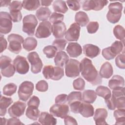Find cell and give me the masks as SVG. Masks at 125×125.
I'll use <instances>...</instances> for the list:
<instances>
[{
	"label": "cell",
	"instance_id": "13",
	"mask_svg": "<svg viewBox=\"0 0 125 125\" xmlns=\"http://www.w3.org/2000/svg\"><path fill=\"white\" fill-rule=\"evenodd\" d=\"M81 27L77 23H73L65 34V39L69 42L77 41L80 37Z\"/></svg>",
	"mask_w": 125,
	"mask_h": 125
},
{
	"label": "cell",
	"instance_id": "40",
	"mask_svg": "<svg viewBox=\"0 0 125 125\" xmlns=\"http://www.w3.org/2000/svg\"><path fill=\"white\" fill-rule=\"evenodd\" d=\"M67 43L66 40L63 38L55 39L52 42V45L59 51H62L64 49L65 45Z\"/></svg>",
	"mask_w": 125,
	"mask_h": 125
},
{
	"label": "cell",
	"instance_id": "23",
	"mask_svg": "<svg viewBox=\"0 0 125 125\" xmlns=\"http://www.w3.org/2000/svg\"><path fill=\"white\" fill-rule=\"evenodd\" d=\"M51 12L47 7H41L36 12V16L40 21H46L50 17Z\"/></svg>",
	"mask_w": 125,
	"mask_h": 125
},
{
	"label": "cell",
	"instance_id": "32",
	"mask_svg": "<svg viewBox=\"0 0 125 125\" xmlns=\"http://www.w3.org/2000/svg\"><path fill=\"white\" fill-rule=\"evenodd\" d=\"M114 116L116 120L115 124L123 125L125 121V108H118L114 112Z\"/></svg>",
	"mask_w": 125,
	"mask_h": 125
},
{
	"label": "cell",
	"instance_id": "50",
	"mask_svg": "<svg viewBox=\"0 0 125 125\" xmlns=\"http://www.w3.org/2000/svg\"><path fill=\"white\" fill-rule=\"evenodd\" d=\"M82 103H82L81 101H77L71 103L70 104H69L70 107L71 111L75 114L80 113Z\"/></svg>",
	"mask_w": 125,
	"mask_h": 125
},
{
	"label": "cell",
	"instance_id": "36",
	"mask_svg": "<svg viewBox=\"0 0 125 125\" xmlns=\"http://www.w3.org/2000/svg\"><path fill=\"white\" fill-rule=\"evenodd\" d=\"M82 101V93L80 91L71 92L67 96V102L68 104H70L71 103L74 102Z\"/></svg>",
	"mask_w": 125,
	"mask_h": 125
},
{
	"label": "cell",
	"instance_id": "42",
	"mask_svg": "<svg viewBox=\"0 0 125 125\" xmlns=\"http://www.w3.org/2000/svg\"><path fill=\"white\" fill-rule=\"evenodd\" d=\"M73 86L75 90H83L85 87V82L82 78H78L73 81Z\"/></svg>",
	"mask_w": 125,
	"mask_h": 125
},
{
	"label": "cell",
	"instance_id": "37",
	"mask_svg": "<svg viewBox=\"0 0 125 125\" xmlns=\"http://www.w3.org/2000/svg\"><path fill=\"white\" fill-rule=\"evenodd\" d=\"M57 49L53 45H48L44 47L43 52L48 58H52L56 55Z\"/></svg>",
	"mask_w": 125,
	"mask_h": 125
},
{
	"label": "cell",
	"instance_id": "10",
	"mask_svg": "<svg viewBox=\"0 0 125 125\" xmlns=\"http://www.w3.org/2000/svg\"><path fill=\"white\" fill-rule=\"evenodd\" d=\"M52 33V25L47 21L40 23L37 28L35 36L39 39L46 38L49 37Z\"/></svg>",
	"mask_w": 125,
	"mask_h": 125
},
{
	"label": "cell",
	"instance_id": "11",
	"mask_svg": "<svg viewBox=\"0 0 125 125\" xmlns=\"http://www.w3.org/2000/svg\"><path fill=\"white\" fill-rule=\"evenodd\" d=\"M26 106L25 103L18 101L8 108V113L11 117H20L24 114Z\"/></svg>",
	"mask_w": 125,
	"mask_h": 125
},
{
	"label": "cell",
	"instance_id": "17",
	"mask_svg": "<svg viewBox=\"0 0 125 125\" xmlns=\"http://www.w3.org/2000/svg\"><path fill=\"white\" fill-rule=\"evenodd\" d=\"M83 52L84 55L92 59L100 54L101 49L98 46L95 45L86 44L83 46Z\"/></svg>",
	"mask_w": 125,
	"mask_h": 125
},
{
	"label": "cell",
	"instance_id": "43",
	"mask_svg": "<svg viewBox=\"0 0 125 125\" xmlns=\"http://www.w3.org/2000/svg\"><path fill=\"white\" fill-rule=\"evenodd\" d=\"M83 9L84 11L93 10L95 11L96 4L95 0H87L84 1L83 4Z\"/></svg>",
	"mask_w": 125,
	"mask_h": 125
},
{
	"label": "cell",
	"instance_id": "27",
	"mask_svg": "<svg viewBox=\"0 0 125 125\" xmlns=\"http://www.w3.org/2000/svg\"><path fill=\"white\" fill-rule=\"evenodd\" d=\"M37 44V41L35 38L28 37L24 40L22 43V46L27 51H30L34 50L36 48Z\"/></svg>",
	"mask_w": 125,
	"mask_h": 125
},
{
	"label": "cell",
	"instance_id": "29",
	"mask_svg": "<svg viewBox=\"0 0 125 125\" xmlns=\"http://www.w3.org/2000/svg\"><path fill=\"white\" fill-rule=\"evenodd\" d=\"M22 7L28 11L36 10L40 6V1L38 0H26L22 2Z\"/></svg>",
	"mask_w": 125,
	"mask_h": 125
},
{
	"label": "cell",
	"instance_id": "18",
	"mask_svg": "<svg viewBox=\"0 0 125 125\" xmlns=\"http://www.w3.org/2000/svg\"><path fill=\"white\" fill-rule=\"evenodd\" d=\"M39 122L42 125H54L57 124V119L53 115L47 112H42L40 113Z\"/></svg>",
	"mask_w": 125,
	"mask_h": 125
},
{
	"label": "cell",
	"instance_id": "39",
	"mask_svg": "<svg viewBox=\"0 0 125 125\" xmlns=\"http://www.w3.org/2000/svg\"><path fill=\"white\" fill-rule=\"evenodd\" d=\"M1 73L2 75L4 77L9 78L14 75L15 72V68L13 64H10L9 66L6 67V68L0 69Z\"/></svg>",
	"mask_w": 125,
	"mask_h": 125
},
{
	"label": "cell",
	"instance_id": "54",
	"mask_svg": "<svg viewBox=\"0 0 125 125\" xmlns=\"http://www.w3.org/2000/svg\"><path fill=\"white\" fill-rule=\"evenodd\" d=\"M66 3L70 9L73 11H77L80 9V4L79 3V1L69 0H67Z\"/></svg>",
	"mask_w": 125,
	"mask_h": 125
},
{
	"label": "cell",
	"instance_id": "25",
	"mask_svg": "<svg viewBox=\"0 0 125 125\" xmlns=\"http://www.w3.org/2000/svg\"><path fill=\"white\" fill-rule=\"evenodd\" d=\"M13 103L11 98H7L1 95L0 100V115L4 116L7 112V108Z\"/></svg>",
	"mask_w": 125,
	"mask_h": 125
},
{
	"label": "cell",
	"instance_id": "3",
	"mask_svg": "<svg viewBox=\"0 0 125 125\" xmlns=\"http://www.w3.org/2000/svg\"><path fill=\"white\" fill-rule=\"evenodd\" d=\"M38 23V21L35 15L30 14L25 16L22 20V31L29 36H33Z\"/></svg>",
	"mask_w": 125,
	"mask_h": 125
},
{
	"label": "cell",
	"instance_id": "62",
	"mask_svg": "<svg viewBox=\"0 0 125 125\" xmlns=\"http://www.w3.org/2000/svg\"><path fill=\"white\" fill-rule=\"evenodd\" d=\"M53 2V0H41L40 3L42 6H48L50 5L51 3Z\"/></svg>",
	"mask_w": 125,
	"mask_h": 125
},
{
	"label": "cell",
	"instance_id": "38",
	"mask_svg": "<svg viewBox=\"0 0 125 125\" xmlns=\"http://www.w3.org/2000/svg\"><path fill=\"white\" fill-rule=\"evenodd\" d=\"M54 71V67L51 65H45L43 68L42 74L44 78L47 79H50L52 78Z\"/></svg>",
	"mask_w": 125,
	"mask_h": 125
},
{
	"label": "cell",
	"instance_id": "31",
	"mask_svg": "<svg viewBox=\"0 0 125 125\" xmlns=\"http://www.w3.org/2000/svg\"><path fill=\"white\" fill-rule=\"evenodd\" d=\"M96 94L103 97L104 100L109 98L111 95V91L109 88L103 85L98 86L96 89Z\"/></svg>",
	"mask_w": 125,
	"mask_h": 125
},
{
	"label": "cell",
	"instance_id": "21",
	"mask_svg": "<svg viewBox=\"0 0 125 125\" xmlns=\"http://www.w3.org/2000/svg\"><path fill=\"white\" fill-rule=\"evenodd\" d=\"M125 80L123 77L120 75H114L108 82V86L111 89L117 87H124Z\"/></svg>",
	"mask_w": 125,
	"mask_h": 125
},
{
	"label": "cell",
	"instance_id": "45",
	"mask_svg": "<svg viewBox=\"0 0 125 125\" xmlns=\"http://www.w3.org/2000/svg\"><path fill=\"white\" fill-rule=\"evenodd\" d=\"M63 19L64 15L63 14L57 12H54L52 13L51 15L49 17V20L53 24L60 21H62Z\"/></svg>",
	"mask_w": 125,
	"mask_h": 125
},
{
	"label": "cell",
	"instance_id": "41",
	"mask_svg": "<svg viewBox=\"0 0 125 125\" xmlns=\"http://www.w3.org/2000/svg\"><path fill=\"white\" fill-rule=\"evenodd\" d=\"M115 63L116 66L121 69L125 68V55L124 50L122 54H119L115 59Z\"/></svg>",
	"mask_w": 125,
	"mask_h": 125
},
{
	"label": "cell",
	"instance_id": "1",
	"mask_svg": "<svg viewBox=\"0 0 125 125\" xmlns=\"http://www.w3.org/2000/svg\"><path fill=\"white\" fill-rule=\"evenodd\" d=\"M80 72L83 78L92 85L102 83V78L90 59L84 58L81 61Z\"/></svg>",
	"mask_w": 125,
	"mask_h": 125
},
{
	"label": "cell",
	"instance_id": "33",
	"mask_svg": "<svg viewBox=\"0 0 125 125\" xmlns=\"http://www.w3.org/2000/svg\"><path fill=\"white\" fill-rule=\"evenodd\" d=\"M113 32L115 37L124 43L125 36V30L124 28L120 25H117L114 27Z\"/></svg>",
	"mask_w": 125,
	"mask_h": 125
},
{
	"label": "cell",
	"instance_id": "26",
	"mask_svg": "<svg viewBox=\"0 0 125 125\" xmlns=\"http://www.w3.org/2000/svg\"><path fill=\"white\" fill-rule=\"evenodd\" d=\"M96 98L97 94L93 90H85L83 93L82 101L83 102L92 104L95 101Z\"/></svg>",
	"mask_w": 125,
	"mask_h": 125
},
{
	"label": "cell",
	"instance_id": "60",
	"mask_svg": "<svg viewBox=\"0 0 125 125\" xmlns=\"http://www.w3.org/2000/svg\"><path fill=\"white\" fill-rule=\"evenodd\" d=\"M6 125H24L23 123H21L20 119L15 118L12 117L7 120Z\"/></svg>",
	"mask_w": 125,
	"mask_h": 125
},
{
	"label": "cell",
	"instance_id": "46",
	"mask_svg": "<svg viewBox=\"0 0 125 125\" xmlns=\"http://www.w3.org/2000/svg\"><path fill=\"white\" fill-rule=\"evenodd\" d=\"M99 27V23L97 21H90L86 26L87 31L89 34H94L97 31Z\"/></svg>",
	"mask_w": 125,
	"mask_h": 125
},
{
	"label": "cell",
	"instance_id": "56",
	"mask_svg": "<svg viewBox=\"0 0 125 125\" xmlns=\"http://www.w3.org/2000/svg\"><path fill=\"white\" fill-rule=\"evenodd\" d=\"M112 95L115 97H120L125 96V88L124 87H117L112 89Z\"/></svg>",
	"mask_w": 125,
	"mask_h": 125
},
{
	"label": "cell",
	"instance_id": "51",
	"mask_svg": "<svg viewBox=\"0 0 125 125\" xmlns=\"http://www.w3.org/2000/svg\"><path fill=\"white\" fill-rule=\"evenodd\" d=\"M10 15L12 18V21L14 22H19L22 19V14L21 12V11H10Z\"/></svg>",
	"mask_w": 125,
	"mask_h": 125
},
{
	"label": "cell",
	"instance_id": "15",
	"mask_svg": "<svg viewBox=\"0 0 125 125\" xmlns=\"http://www.w3.org/2000/svg\"><path fill=\"white\" fill-rule=\"evenodd\" d=\"M107 117V111L105 108H97L94 113L93 119L95 122V124L107 125L105 122V119Z\"/></svg>",
	"mask_w": 125,
	"mask_h": 125
},
{
	"label": "cell",
	"instance_id": "9",
	"mask_svg": "<svg viewBox=\"0 0 125 125\" xmlns=\"http://www.w3.org/2000/svg\"><path fill=\"white\" fill-rule=\"evenodd\" d=\"M14 65L16 71L20 74H26L29 69V65L26 59L21 56H17L13 60Z\"/></svg>",
	"mask_w": 125,
	"mask_h": 125
},
{
	"label": "cell",
	"instance_id": "5",
	"mask_svg": "<svg viewBox=\"0 0 125 125\" xmlns=\"http://www.w3.org/2000/svg\"><path fill=\"white\" fill-rule=\"evenodd\" d=\"M34 86L33 83L30 81H24L19 86L18 91L20 100L26 102L33 94Z\"/></svg>",
	"mask_w": 125,
	"mask_h": 125
},
{
	"label": "cell",
	"instance_id": "20",
	"mask_svg": "<svg viewBox=\"0 0 125 125\" xmlns=\"http://www.w3.org/2000/svg\"><path fill=\"white\" fill-rule=\"evenodd\" d=\"M113 73L112 65L108 62L104 63L100 70V75L102 78L108 79L111 77Z\"/></svg>",
	"mask_w": 125,
	"mask_h": 125
},
{
	"label": "cell",
	"instance_id": "4",
	"mask_svg": "<svg viewBox=\"0 0 125 125\" xmlns=\"http://www.w3.org/2000/svg\"><path fill=\"white\" fill-rule=\"evenodd\" d=\"M9 42L8 49V50L15 54H19L21 50V44L23 43V38L17 34H11L7 37Z\"/></svg>",
	"mask_w": 125,
	"mask_h": 125
},
{
	"label": "cell",
	"instance_id": "34",
	"mask_svg": "<svg viewBox=\"0 0 125 125\" xmlns=\"http://www.w3.org/2000/svg\"><path fill=\"white\" fill-rule=\"evenodd\" d=\"M17 86L14 83H9L6 84L3 88V94L7 96H11L16 93Z\"/></svg>",
	"mask_w": 125,
	"mask_h": 125
},
{
	"label": "cell",
	"instance_id": "64",
	"mask_svg": "<svg viewBox=\"0 0 125 125\" xmlns=\"http://www.w3.org/2000/svg\"><path fill=\"white\" fill-rule=\"evenodd\" d=\"M7 122V120L4 118H1V123L2 125H6L7 124L6 122Z\"/></svg>",
	"mask_w": 125,
	"mask_h": 125
},
{
	"label": "cell",
	"instance_id": "14",
	"mask_svg": "<svg viewBox=\"0 0 125 125\" xmlns=\"http://www.w3.org/2000/svg\"><path fill=\"white\" fill-rule=\"evenodd\" d=\"M66 32V27L63 21L53 23L52 25V33L54 37L61 39L63 37Z\"/></svg>",
	"mask_w": 125,
	"mask_h": 125
},
{
	"label": "cell",
	"instance_id": "52",
	"mask_svg": "<svg viewBox=\"0 0 125 125\" xmlns=\"http://www.w3.org/2000/svg\"><path fill=\"white\" fill-rule=\"evenodd\" d=\"M22 7V4L21 1H12L9 5V11H21Z\"/></svg>",
	"mask_w": 125,
	"mask_h": 125
},
{
	"label": "cell",
	"instance_id": "53",
	"mask_svg": "<svg viewBox=\"0 0 125 125\" xmlns=\"http://www.w3.org/2000/svg\"><path fill=\"white\" fill-rule=\"evenodd\" d=\"M104 100L105 103H106L107 106L109 109L111 110H114L116 109L115 100L114 97L112 96V95H111L109 98Z\"/></svg>",
	"mask_w": 125,
	"mask_h": 125
},
{
	"label": "cell",
	"instance_id": "44",
	"mask_svg": "<svg viewBox=\"0 0 125 125\" xmlns=\"http://www.w3.org/2000/svg\"><path fill=\"white\" fill-rule=\"evenodd\" d=\"M64 76V71L63 68L59 66L54 67V71L52 80L58 81L60 80Z\"/></svg>",
	"mask_w": 125,
	"mask_h": 125
},
{
	"label": "cell",
	"instance_id": "63",
	"mask_svg": "<svg viewBox=\"0 0 125 125\" xmlns=\"http://www.w3.org/2000/svg\"><path fill=\"white\" fill-rule=\"evenodd\" d=\"M12 1L10 0H0V6H7L9 5Z\"/></svg>",
	"mask_w": 125,
	"mask_h": 125
},
{
	"label": "cell",
	"instance_id": "59",
	"mask_svg": "<svg viewBox=\"0 0 125 125\" xmlns=\"http://www.w3.org/2000/svg\"><path fill=\"white\" fill-rule=\"evenodd\" d=\"M64 122L65 125H76L78 124L75 119L70 116L67 115L64 118Z\"/></svg>",
	"mask_w": 125,
	"mask_h": 125
},
{
	"label": "cell",
	"instance_id": "7",
	"mask_svg": "<svg viewBox=\"0 0 125 125\" xmlns=\"http://www.w3.org/2000/svg\"><path fill=\"white\" fill-rule=\"evenodd\" d=\"M12 18L8 13L1 11L0 13V32L6 34L10 32L12 28Z\"/></svg>",
	"mask_w": 125,
	"mask_h": 125
},
{
	"label": "cell",
	"instance_id": "24",
	"mask_svg": "<svg viewBox=\"0 0 125 125\" xmlns=\"http://www.w3.org/2000/svg\"><path fill=\"white\" fill-rule=\"evenodd\" d=\"M76 22L80 26H85L89 22V18L86 13L83 11H79L76 13L75 16Z\"/></svg>",
	"mask_w": 125,
	"mask_h": 125
},
{
	"label": "cell",
	"instance_id": "55",
	"mask_svg": "<svg viewBox=\"0 0 125 125\" xmlns=\"http://www.w3.org/2000/svg\"><path fill=\"white\" fill-rule=\"evenodd\" d=\"M40 101L39 98L36 96H33L27 103L28 106L35 107L38 108L40 105Z\"/></svg>",
	"mask_w": 125,
	"mask_h": 125
},
{
	"label": "cell",
	"instance_id": "12",
	"mask_svg": "<svg viewBox=\"0 0 125 125\" xmlns=\"http://www.w3.org/2000/svg\"><path fill=\"white\" fill-rule=\"evenodd\" d=\"M49 111L53 116L61 119H64L69 112V107L65 104H56L50 108Z\"/></svg>",
	"mask_w": 125,
	"mask_h": 125
},
{
	"label": "cell",
	"instance_id": "57",
	"mask_svg": "<svg viewBox=\"0 0 125 125\" xmlns=\"http://www.w3.org/2000/svg\"><path fill=\"white\" fill-rule=\"evenodd\" d=\"M114 98L115 100L116 108H117L118 109V108H125V96L118 97V98L114 97Z\"/></svg>",
	"mask_w": 125,
	"mask_h": 125
},
{
	"label": "cell",
	"instance_id": "48",
	"mask_svg": "<svg viewBox=\"0 0 125 125\" xmlns=\"http://www.w3.org/2000/svg\"><path fill=\"white\" fill-rule=\"evenodd\" d=\"M11 58L6 56H1L0 58V69H4L11 64Z\"/></svg>",
	"mask_w": 125,
	"mask_h": 125
},
{
	"label": "cell",
	"instance_id": "19",
	"mask_svg": "<svg viewBox=\"0 0 125 125\" xmlns=\"http://www.w3.org/2000/svg\"><path fill=\"white\" fill-rule=\"evenodd\" d=\"M69 60V57L65 52L63 51L58 52L55 55L54 61L56 66L62 67L67 63Z\"/></svg>",
	"mask_w": 125,
	"mask_h": 125
},
{
	"label": "cell",
	"instance_id": "2",
	"mask_svg": "<svg viewBox=\"0 0 125 125\" xmlns=\"http://www.w3.org/2000/svg\"><path fill=\"white\" fill-rule=\"evenodd\" d=\"M123 5L119 2L110 3L108 6V11L106 14V18L108 21L112 23H116L120 20L122 16Z\"/></svg>",
	"mask_w": 125,
	"mask_h": 125
},
{
	"label": "cell",
	"instance_id": "6",
	"mask_svg": "<svg viewBox=\"0 0 125 125\" xmlns=\"http://www.w3.org/2000/svg\"><path fill=\"white\" fill-rule=\"evenodd\" d=\"M65 73L67 77L75 78L80 75V62L75 59H70L65 65Z\"/></svg>",
	"mask_w": 125,
	"mask_h": 125
},
{
	"label": "cell",
	"instance_id": "30",
	"mask_svg": "<svg viewBox=\"0 0 125 125\" xmlns=\"http://www.w3.org/2000/svg\"><path fill=\"white\" fill-rule=\"evenodd\" d=\"M26 117L33 121H37L40 115V111L38 108L35 107L28 106L26 110Z\"/></svg>",
	"mask_w": 125,
	"mask_h": 125
},
{
	"label": "cell",
	"instance_id": "61",
	"mask_svg": "<svg viewBox=\"0 0 125 125\" xmlns=\"http://www.w3.org/2000/svg\"><path fill=\"white\" fill-rule=\"evenodd\" d=\"M0 52L2 53L4 50H5L7 47V42L6 39L4 38L3 35H0Z\"/></svg>",
	"mask_w": 125,
	"mask_h": 125
},
{
	"label": "cell",
	"instance_id": "16",
	"mask_svg": "<svg viewBox=\"0 0 125 125\" xmlns=\"http://www.w3.org/2000/svg\"><path fill=\"white\" fill-rule=\"evenodd\" d=\"M66 50L71 58H77L82 53V46L77 42L68 43Z\"/></svg>",
	"mask_w": 125,
	"mask_h": 125
},
{
	"label": "cell",
	"instance_id": "8",
	"mask_svg": "<svg viewBox=\"0 0 125 125\" xmlns=\"http://www.w3.org/2000/svg\"><path fill=\"white\" fill-rule=\"evenodd\" d=\"M27 59L31 64V71L34 74L41 72L43 64L38 54L36 52H31L27 55Z\"/></svg>",
	"mask_w": 125,
	"mask_h": 125
},
{
	"label": "cell",
	"instance_id": "28",
	"mask_svg": "<svg viewBox=\"0 0 125 125\" xmlns=\"http://www.w3.org/2000/svg\"><path fill=\"white\" fill-rule=\"evenodd\" d=\"M53 10L55 12L61 13H65L68 11V7L65 1L58 0L53 1L52 4Z\"/></svg>",
	"mask_w": 125,
	"mask_h": 125
},
{
	"label": "cell",
	"instance_id": "47",
	"mask_svg": "<svg viewBox=\"0 0 125 125\" xmlns=\"http://www.w3.org/2000/svg\"><path fill=\"white\" fill-rule=\"evenodd\" d=\"M102 54L103 56L107 60H112L116 57V56L111 51L110 47H108L103 49L102 52Z\"/></svg>",
	"mask_w": 125,
	"mask_h": 125
},
{
	"label": "cell",
	"instance_id": "22",
	"mask_svg": "<svg viewBox=\"0 0 125 125\" xmlns=\"http://www.w3.org/2000/svg\"><path fill=\"white\" fill-rule=\"evenodd\" d=\"M80 113L84 117H91L93 116L94 113V107L90 104L83 102L82 103Z\"/></svg>",
	"mask_w": 125,
	"mask_h": 125
},
{
	"label": "cell",
	"instance_id": "58",
	"mask_svg": "<svg viewBox=\"0 0 125 125\" xmlns=\"http://www.w3.org/2000/svg\"><path fill=\"white\" fill-rule=\"evenodd\" d=\"M67 102V95L62 94L58 95L55 98V103L59 104H65Z\"/></svg>",
	"mask_w": 125,
	"mask_h": 125
},
{
	"label": "cell",
	"instance_id": "35",
	"mask_svg": "<svg viewBox=\"0 0 125 125\" xmlns=\"http://www.w3.org/2000/svg\"><path fill=\"white\" fill-rule=\"evenodd\" d=\"M110 48L113 54L116 56L124 50V43L121 41H116L111 45Z\"/></svg>",
	"mask_w": 125,
	"mask_h": 125
},
{
	"label": "cell",
	"instance_id": "49",
	"mask_svg": "<svg viewBox=\"0 0 125 125\" xmlns=\"http://www.w3.org/2000/svg\"><path fill=\"white\" fill-rule=\"evenodd\" d=\"M48 83L44 80H41L39 81L36 85V89L40 92H45L48 90Z\"/></svg>",
	"mask_w": 125,
	"mask_h": 125
}]
</instances>
